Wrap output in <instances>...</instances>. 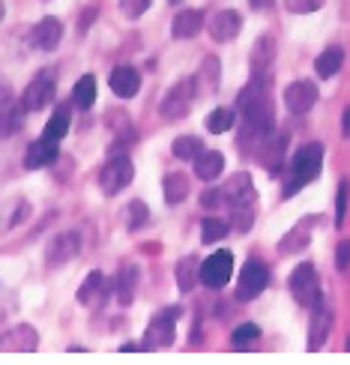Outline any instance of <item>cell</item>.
Listing matches in <instances>:
<instances>
[{
  "instance_id": "obj_18",
  "label": "cell",
  "mask_w": 350,
  "mask_h": 365,
  "mask_svg": "<svg viewBox=\"0 0 350 365\" xmlns=\"http://www.w3.org/2000/svg\"><path fill=\"white\" fill-rule=\"evenodd\" d=\"M24 102H15V99H6L0 102V138H9V135H15L21 129L24 123Z\"/></svg>"
},
{
  "instance_id": "obj_6",
  "label": "cell",
  "mask_w": 350,
  "mask_h": 365,
  "mask_svg": "<svg viewBox=\"0 0 350 365\" xmlns=\"http://www.w3.org/2000/svg\"><path fill=\"white\" fill-rule=\"evenodd\" d=\"M54 93H57L54 72H51V69H45V72L36 75L34 81H30V87L24 90L21 102H24V108H27V111H42L45 105H51V102H54Z\"/></svg>"
},
{
  "instance_id": "obj_16",
  "label": "cell",
  "mask_w": 350,
  "mask_h": 365,
  "mask_svg": "<svg viewBox=\"0 0 350 365\" xmlns=\"http://www.w3.org/2000/svg\"><path fill=\"white\" fill-rule=\"evenodd\" d=\"M284 147H287V135H276V132H272L261 147H257V156H261L264 168H267L269 174H279L282 159H284Z\"/></svg>"
},
{
  "instance_id": "obj_1",
  "label": "cell",
  "mask_w": 350,
  "mask_h": 365,
  "mask_svg": "<svg viewBox=\"0 0 350 365\" xmlns=\"http://www.w3.org/2000/svg\"><path fill=\"white\" fill-rule=\"evenodd\" d=\"M321 168H324V147L321 144H302L297 150V156L291 159V177H287L284 197H291L302 186H309V182L321 174Z\"/></svg>"
},
{
  "instance_id": "obj_43",
  "label": "cell",
  "mask_w": 350,
  "mask_h": 365,
  "mask_svg": "<svg viewBox=\"0 0 350 365\" xmlns=\"http://www.w3.org/2000/svg\"><path fill=\"white\" fill-rule=\"evenodd\" d=\"M120 351H123V354H132V351H138V344H132V341H129V344L120 347Z\"/></svg>"
},
{
  "instance_id": "obj_5",
  "label": "cell",
  "mask_w": 350,
  "mask_h": 365,
  "mask_svg": "<svg viewBox=\"0 0 350 365\" xmlns=\"http://www.w3.org/2000/svg\"><path fill=\"white\" fill-rule=\"evenodd\" d=\"M234 276V255L231 252H212L207 261L201 264V284L212 287V291H219V287H225L227 282H231Z\"/></svg>"
},
{
  "instance_id": "obj_32",
  "label": "cell",
  "mask_w": 350,
  "mask_h": 365,
  "mask_svg": "<svg viewBox=\"0 0 350 365\" xmlns=\"http://www.w3.org/2000/svg\"><path fill=\"white\" fill-rule=\"evenodd\" d=\"M227 231H231V225H227V222H222V219H207V222L201 225V240H204V242H219V240H225Z\"/></svg>"
},
{
  "instance_id": "obj_41",
  "label": "cell",
  "mask_w": 350,
  "mask_h": 365,
  "mask_svg": "<svg viewBox=\"0 0 350 365\" xmlns=\"http://www.w3.org/2000/svg\"><path fill=\"white\" fill-rule=\"evenodd\" d=\"M341 129H344V135L350 138V105L344 108V117H341Z\"/></svg>"
},
{
  "instance_id": "obj_22",
  "label": "cell",
  "mask_w": 350,
  "mask_h": 365,
  "mask_svg": "<svg viewBox=\"0 0 350 365\" xmlns=\"http://www.w3.org/2000/svg\"><path fill=\"white\" fill-rule=\"evenodd\" d=\"M192 81H195L197 93H216V90H219V60L216 57H207Z\"/></svg>"
},
{
  "instance_id": "obj_34",
  "label": "cell",
  "mask_w": 350,
  "mask_h": 365,
  "mask_svg": "<svg viewBox=\"0 0 350 365\" xmlns=\"http://www.w3.org/2000/svg\"><path fill=\"white\" fill-rule=\"evenodd\" d=\"M257 336H261V327H254V324H240V327L231 332V344H234V347H249Z\"/></svg>"
},
{
  "instance_id": "obj_35",
  "label": "cell",
  "mask_w": 350,
  "mask_h": 365,
  "mask_svg": "<svg viewBox=\"0 0 350 365\" xmlns=\"http://www.w3.org/2000/svg\"><path fill=\"white\" fill-rule=\"evenodd\" d=\"M153 0H120V12L126 15V19H141V15L150 9Z\"/></svg>"
},
{
  "instance_id": "obj_37",
  "label": "cell",
  "mask_w": 350,
  "mask_h": 365,
  "mask_svg": "<svg viewBox=\"0 0 350 365\" xmlns=\"http://www.w3.org/2000/svg\"><path fill=\"white\" fill-rule=\"evenodd\" d=\"M347 192H350V182L341 180V186H339V201H336V225L344 222V212H347Z\"/></svg>"
},
{
  "instance_id": "obj_11",
  "label": "cell",
  "mask_w": 350,
  "mask_h": 365,
  "mask_svg": "<svg viewBox=\"0 0 350 365\" xmlns=\"http://www.w3.org/2000/svg\"><path fill=\"white\" fill-rule=\"evenodd\" d=\"M317 102V87L312 81H294L291 87H284V105L294 114H306L314 108Z\"/></svg>"
},
{
  "instance_id": "obj_12",
  "label": "cell",
  "mask_w": 350,
  "mask_h": 365,
  "mask_svg": "<svg viewBox=\"0 0 350 365\" xmlns=\"http://www.w3.org/2000/svg\"><path fill=\"white\" fill-rule=\"evenodd\" d=\"M108 294H111V282L102 276V272H90V276L84 279V284L78 287V302L81 306H87V309H96V306H102L105 299H108Z\"/></svg>"
},
{
  "instance_id": "obj_25",
  "label": "cell",
  "mask_w": 350,
  "mask_h": 365,
  "mask_svg": "<svg viewBox=\"0 0 350 365\" xmlns=\"http://www.w3.org/2000/svg\"><path fill=\"white\" fill-rule=\"evenodd\" d=\"M344 63V51L339 48V45H329L326 51H321V57L314 60V72L321 75V78H332Z\"/></svg>"
},
{
  "instance_id": "obj_20",
  "label": "cell",
  "mask_w": 350,
  "mask_h": 365,
  "mask_svg": "<svg viewBox=\"0 0 350 365\" xmlns=\"http://www.w3.org/2000/svg\"><path fill=\"white\" fill-rule=\"evenodd\" d=\"M57 141H48V138H39V141H34L27 147V159H24V165L30 171H39V168H45V165H51L54 159H57Z\"/></svg>"
},
{
  "instance_id": "obj_2",
  "label": "cell",
  "mask_w": 350,
  "mask_h": 365,
  "mask_svg": "<svg viewBox=\"0 0 350 365\" xmlns=\"http://www.w3.org/2000/svg\"><path fill=\"white\" fill-rule=\"evenodd\" d=\"M291 294L302 309H314L321 302V282H317V272L312 264H299L291 272Z\"/></svg>"
},
{
  "instance_id": "obj_44",
  "label": "cell",
  "mask_w": 350,
  "mask_h": 365,
  "mask_svg": "<svg viewBox=\"0 0 350 365\" xmlns=\"http://www.w3.org/2000/svg\"><path fill=\"white\" fill-rule=\"evenodd\" d=\"M4 15H6V9H4V0H0V21H4Z\"/></svg>"
},
{
  "instance_id": "obj_45",
  "label": "cell",
  "mask_w": 350,
  "mask_h": 365,
  "mask_svg": "<svg viewBox=\"0 0 350 365\" xmlns=\"http://www.w3.org/2000/svg\"><path fill=\"white\" fill-rule=\"evenodd\" d=\"M171 4H180V0H171Z\"/></svg>"
},
{
  "instance_id": "obj_13",
  "label": "cell",
  "mask_w": 350,
  "mask_h": 365,
  "mask_svg": "<svg viewBox=\"0 0 350 365\" xmlns=\"http://www.w3.org/2000/svg\"><path fill=\"white\" fill-rule=\"evenodd\" d=\"M240 30H242V19H240V12H234V9H222V12H216L210 19V36L216 42L237 39Z\"/></svg>"
},
{
  "instance_id": "obj_31",
  "label": "cell",
  "mask_w": 350,
  "mask_h": 365,
  "mask_svg": "<svg viewBox=\"0 0 350 365\" xmlns=\"http://www.w3.org/2000/svg\"><path fill=\"white\" fill-rule=\"evenodd\" d=\"M234 120H237L234 108H216V111H210V117H207V129L212 135H222V132H227L234 126Z\"/></svg>"
},
{
  "instance_id": "obj_28",
  "label": "cell",
  "mask_w": 350,
  "mask_h": 365,
  "mask_svg": "<svg viewBox=\"0 0 350 365\" xmlns=\"http://www.w3.org/2000/svg\"><path fill=\"white\" fill-rule=\"evenodd\" d=\"M66 132H69V111L66 108H57L51 114V120L45 123V132H42V138H48V141H63L66 138Z\"/></svg>"
},
{
  "instance_id": "obj_19",
  "label": "cell",
  "mask_w": 350,
  "mask_h": 365,
  "mask_svg": "<svg viewBox=\"0 0 350 365\" xmlns=\"http://www.w3.org/2000/svg\"><path fill=\"white\" fill-rule=\"evenodd\" d=\"M201 27H204V15L197 12V9H182L174 15V21H171V34L174 39H192L201 34Z\"/></svg>"
},
{
  "instance_id": "obj_15",
  "label": "cell",
  "mask_w": 350,
  "mask_h": 365,
  "mask_svg": "<svg viewBox=\"0 0 350 365\" xmlns=\"http://www.w3.org/2000/svg\"><path fill=\"white\" fill-rule=\"evenodd\" d=\"M332 329V312L324 306V299L312 309V327H309V351H321Z\"/></svg>"
},
{
  "instance_id": "obj_29",
  "label": "cell",
  "mask_w": 350,
  "mask_h": 365,
  "mask_svg": "<svg viewBox=\"0 0 350 365\" xmlns=\"http://www.w3.org/2000/svg\"><path fill=\"white\" fill-rule=\"evenodd\" d=\"M72 99H75V105H81V108H90V105L96 102V78L93 75H81V78L75 81Z\"/></svg>"
},
{
  "instance_id": "obj_10",
  "label": "cell",
  "mask_w": 350,
  "mask_h": 365,
  "mask_svg": "<svg viewBox=\"0 0 350 365\" xmlns=\"http://www.w3.org/2000/svg\"><path fill=\"white\" fill-rule=\"evenodd\" d=\"M78 252H81V234L78 231H63V234H57L48 242V264L51 267H63Z\"/></svg>"
},
{
  "instance_id": "obj_40",
  "label": "cell",
  "mask_w": 350,
  "mask_h": 365,
  "mask_svg": "<svg viewBox=\"0 0 350 365\" xmlns=\"http://www.w3.org/2000/svg\"><path fill=\"white\" fill-rule=\"evenodd\" d=\"M6 99H12V87H9V81L0 78V102H6Z\"/></svg>"
},
{
  "instance_id": "obj_3",
  "label": "cell",
  "mask_w": 350,
  "mask_h": 365,
  "mask_svg": "<svg viewBox=\"0 0 350 365\" xmlns=\"http://www.w3.org/2000/svg\"><path fill=\"white\" fill-rule=\"evenodd\" d=\"M177 317H180V309H165L159 312L153 321H150L147 332H144V341L141 347H147V351H159V347H171L174 344V336H177Z\"/></svg>"
},
{
  "instance_id": "obj_33",
  "label": "cell",
  "mask_w": 350,
  "mask_h": 365,
  "mask_svg": "<svg viewBox=\"0 0 350 365\" xmlns=\"http://www.w3.org/2000/svg\"><path fill=\"white\" fill-rule=\"evenodd\" d=\"M306 242H309V231H306V227H294V231L279 242V252H282V255H294L297 249L306 246Z\"/></svg>"
},
{
  "instance_id": "obj_36",
  "label": "cell",
  "mask_w": 350,
  "mask_h": 365,
  "mask_svg": "<svg viewBox=\"0 0 350 365\" xmlns=\"http://www.w3.org/2000/svg\"><path fill=\"white\" fill-rule=\"evenodd\" d=\"M324 4L326 0H284V6L291 12H314V9H321Z\"/></svg>"
},
{
  "instance_id": "obj_24",
  "label": "cell",
  "mask_w": 350,
  "mask_h": 365,
  "mask_svg": "<svg viewBox=\"0 0 350 365\" xmlns=\"http://www.w3.org/2000/svg\"><path fill=\"white\" fill-rule=\"evenodd\" d=\"M197 282H201V264H197V257L195 255L182 257V261L177 264V287L182 294H189Z\"/></svg>"
},
{
  "instance_id": "obj_26",
  "label": "cell",
  "mask_w": 350,
  "mask_h": 365,
  "mask_svg": "<svg viewBox=\"0 0 350 365\" xmlns=\"http://www.w3.org/2000/svg\"><path fill=\"white\" fill-rule=\"evenodd\" d=\"M135 287H138V269L135 267H123L117 276V302L120 306H129L135 299Z\"/></svg>"
},
{
  "instance_id": "obj_9",
  "label": "cell",
  "mask_w": 350,
  "mask_h": 365,
  "mask_svg": "<svg viewBox=\"0 0 350 365\" xmlns=\"http://www.w3.org/2000/svg\"><path fill=\"white\" fill-rule=\"evenodd\" d=\"M36 344H39V332L27 324H19L0 336V354H9V351L12 354H30V351H36Z\"/></svg>"
},
{
  "instance_id": "obj_21",
  "label": "cell",
  "mask_w": 350,
  "mask_h": 365,
  "mask_svg": "<svg viewBox=\"0 0 350 365\" xmlns=\"http://www.w3.org/2000/svg\"><path fill=\"white\" fill-rule=\"evenodd\" d=\"M272 60H276V39H272V36H261V39L254 42V48H252V72L254 75L269 72Z\"/></svg>"
},
{
  "instance_id": "obj_7",
  "label": "cell",
  "mask_w": 350,
  "mask_h": 365,
  "mask_svg": "<svg viewBox=\"0 0 350 365\" xmlns=\"http://www.w3.org/2000/svg\"><path fill=\"white\" fill-rule=\"evenodd\" d=\"M197 96V90H195V81L186 78V81H177L171 90H168V96H165L162 102V117L165 120H180V117H186L189 108H192V99Z\"/></svg>"
},
{
  "instance_id": "obj_42",
  "label": "cell",
  "mask_w": 350,
  "mask_h": 365,
  "mask_svg": "<svg viewBox=\"0 0 350 365\" xmlns=\"http://www.w3.org/2000/svg\"><path fill=\"white\" fill-rule=\"evenodd\" d=\"M249 4H252V9H267V6L276 4V0H249Z\"/></svg>"
},
{
  "instance_id": "obj_30",
  "label": "cell",
  "mask_w": 350,
  "mask_h": 365,
  "mask_svg": "<svg viewBox=\"0 0 350 365\" xmlns=\"http://www.w3.org/2000/svg\"><path fill=\"white\" fill-rule=\"evenodd\" d=\"M171 150H174V156L177 159H197L204 153V144H201V138H195V135H180V138L171 144Z\"/></svg>"
},
{
  "instance_id": "obj_8",
  "label": "cell",
  "mask_w": 350,
  "mask_h": 365,
  "mask_svg": "<svg viewBox=\"0 0 350 365\" xmlns=\"http://www.w3.org/2000/svg\"><path fill=\"white\" fill-rule=\"evenodd\" d=\"M269 282V272L261 261H249L240 272V282H237V299H254L257 294L267 287Z\"/></svg>"
},
{
  "instance_id": "obj_17",
  "label": "cell",
  "mask_w": 350,
  "mask_h": 365,
  "mask_svg": "<svg viewBox=\"0 0 350 365\" xmlns=\"http://www.w3.org/2000/svg\"><path fill=\"white\" fill-rule=\"evenodd\" d=\"M111 90H114V96H120V99H132L141 90L138 69L135 66H117L111 72Z\"/></svg>"
},
{
  "instance_id": "obj_38",
  "label": "cell",
  "mask_w": 350,
  "mask_h": 365,
  "mask_svg": "<svg viewBox=\"0 0 350 365\" xmlns=\"http://www.w3.org/2000/svg\"><path fill=\"white\" fill-rule=\"evenodd\" d=\"M147 222V207L141 201H132L129 204V227H141Z\"/></svg>"
},
{
  "instance_id": "obj_14",
  "label": "cell",
  "mask_w": 350,
  "mask_h": 365,
  "mask_svg": "<svg viewBox=\"0 0 350 365\" xmlns=\"http://www.w3.org/2000/svg\"><path fill=\"white\" fill-rule=\"evenodd\" d=\"M60 39H63V24L57 19H42L34 30H30V45L39 51H54Z\"/></svg>"
},
{
  "instance_id": "obj_39",
  "label": "cell",
  "mask_w": 350,
  "mask_h": 365,
  "mask_svg": "<svg viewBox=\"0 0 350 365\" xmlns=\"http://www.w3.org/2000/svg\"><path fill=\"white\" fill-rule=\"evenodd\" d=\"M336 267H339L341 272L350 267V242H341V246H339V252H336Z\"/></svg>"
},
{
  "instance_id": "obj_4",
  "label": "cell",
  "mask_w": 350,
  "mask_h": 365,
  "mask_svg": "<svg viewBox=\"0 0 350 365\" xmlns=\"http://www.w3.org/2000/svg\"><path fill=\"white\" fill-rule=\"evenodd\" d=\"M132 177H135L132 159L123 156V153H117V156H111L108 162H105V168L99 174V186H102L105 195H117V192H123L129 186Z\"/></svg>"
},
{
  "instance_id": "obj_27",
  "label": "cell",
  "mask_w": 350,
  "mask_h": 365,
  "mask_svg": "<svg viewBox=\"0 0 350 365\" xmlns=\"http://www.w3.org/2000/svg\"><path fill=\"white\" fill-rule=\"evenodd\" d=\"M162 192H165V201L168 204H180L182 197L189 195V177L186 174H168L162 182Z\"/></svg>"
},
{
  "instance_id": "obj_23",
  "label": "cell",
  "mask_w": 350,
  "mask_h": 365,
  "mask_svg": "<svg viewBox=\"0 0 350 365\" xmlns=\"http://www.w3.org/2000/svg\"><path fill=\"white\" fill-rule=\"evenodd\" d=\"M222 171H225V156L219 153V150H207V153H201L195 159V174L201 180H207V182H212Z\"/></svg>"
}]
</instances>
